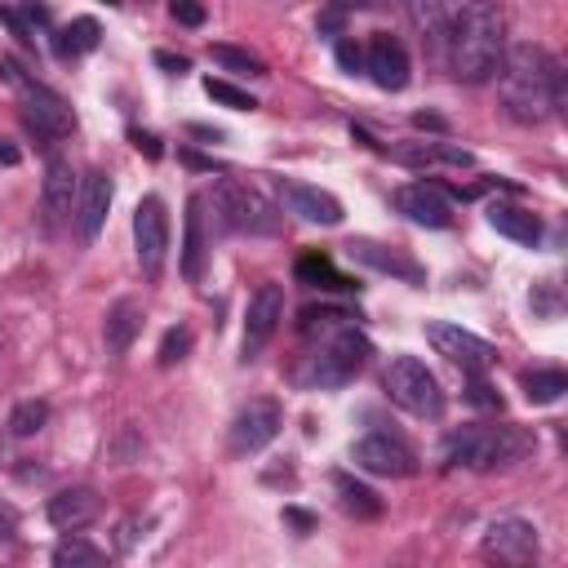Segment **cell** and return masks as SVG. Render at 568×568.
Wrapping results in <instances>:
<instances>
[{
	"mask_svg": "<svg viewBox=\"0 0 568 568\" xmlns=\"http://www.w3.org/2000/svg\"><path fill=\"white\" fill-rule=\"evenodd\" d=\"M497 93L510 120L541 124L564 111V67L541 44H510L497 67Z\"/></svg>",
	"mask_w": 568,
	"mask_h": 568,
	"instance_id": "cell-1",
	"label": "cell"
},
{
	"mask_svg": "<svg viewBox=\"0 0 568 568\" xmlns=\"http://www.w3.org/2000/svg\"><path fill=\"white\" fill-rule=\"evenodd\" d=\"M506 53V22L497 4H457L444 36V67L457 84H484Z\"/></svg>",
	"mask_w": 568,
	"mask_h": 568,
	"instance_id": "cell-2",
	"label": "cell"
},
{
	"mask_svg": "<svg viewBox=\"0 0 568 568\" xmlns=\"http://www.w3.org/2000/svg\"><path fill=\"white\" fill-rule=\"evenodd\" d=\"M532 453V435L515 422L488 426V422H470L462 430L448 435L444 444V462L448 466H466V470H497V466H515Z\"/></svg>",
	"mask_w": 568,
	"mask_h": 568,
	"instance_id": "cell-3",
	"label": "cell"
},
{
	"mask_svg": "<svg viewBox=\"0 0 568 568\" xmlns=\"http://www.w3.org/2000/svg\"><path fill=\"white\" fill-rule=\"evenodd\" d=\"M373 355V342L359 333V328H342V333H328L320 337V346L311 355L297 359L293 368V382L306 386V390H333V386H346Z\"/></svg>",
	"mask_w": 568,
	"mask_h": 568,
	"instance_id": "cell-4",
	"label": "cell"
},
{
	"mask_svg": "<svg viewBox=\"0 0 568 568\" xmlns=\"http://www.w3.org/2000/svg\"><path fill=\"white\" fill-rule=\"evenodd\" d=\"M382 390L390 395V404H399L413 417H426V422L444 417V390L417 355H395L382 373Z\"/></svg>",
	"mask_w": 568,
	"mask_h": 568,
	"instance_id": "cell-5",
	"label": "cell"
},
{
	"mask_svg": "<svg viewBox=\"0 0 568 568\" xmlns=\"http://www.w3.org/2000/svg\"><path fill=\"white\" fill-rule=\"evenodd\" d=\"M213 209L231 231H248V235H271L280 231V213L266 195H257L253 186L240 182H217L213 186Z\"/></svg>",
	"mask_w": 568,
	"mask_h": 568,
	"instance_id": "cell-6",
	"label": "cell"
},
{
	"mask_svg": "<svg viewBox=\"0 0 568 568\" xmlns=\"http://www.w3.org/2000/svg\"><path fill=\"white\" fill-rule=\"evenodd\" d=\"M18 98H22V124H27L36 138L58 142V138H67V133L75 129L71 102H67L62 93H53L49 84H40V80L27 75V80L18 84Z\"/></svg>",
	"mask_w": 568,
	"mask_h": 568,
	"instance_id": "cell-7",
	"label": "cell"
},
{
	"mask_svg": "<svg viewBox=\"0 0 568 568\" xmlns=\"http://www.w3.org/2000/svg\"><path fill=\"white\" fill-rule=\"evenodd\" d=\"M133 248H138V266L146 280H155L164 271L169 257V209L160 195H142L133 209Z\"/></svg>",
	"mask_w": 568,
	"mask_h": 568,
	"instance_id": "cell-8",
	"label": "cell"
},
{
	"mask_svg": "<svg viewBox=\"0 0 568 568\" xmlns=\"http://www.w3.org/2000/svg\"><path fill=\"white\" fill-rule=\"evenodd\" d=\"M537 528L528 519H493L484 528V541H479V555L493 564V568H532L537 559Z\"/></svg>",
	"mask_w": 568,
	"mask_h": 568,
	"instance_id": "cell-9",
	"label": "cell"
},
{
	"mask_svg": "<svg viewBox=\"0 0 568 568\" xmlns=\"http://www.w3.org/2000/svg\"><path fill=\"white\" fill-rule=\"evenodd\" d=\"M426 342L435 346V355H444L448 364H457L462 373H484L493 359H497V346L475 337L470 328L462 324H448V320H430L426 324Z\"/></svg>",
	"mask_w": 568,
	"mask_h": 568,
	"instance_id": "cell-10",
	"label": "cell"
},
{
	"mask_svg": "<svg viewBox=\"0 0 568 568\" xmlns=\"http://www.w3.org/2000/svg\"><path fill=\"white\" fill-rule=\"evenodd\" d=\"M351 462L368 475H386V479H408L417 475V453L399 439V435H386V430H373L364 439L351 444Z\"/></svg>",
	"mask_w": 568,
	"mask_h": 568,
	"instance_id": "cell-11",
	"label": "cell"
},
{
	"mask_svg": "<svg viewBox=\"0 0 568 568\" xmlns=\"http://www.w3.org/2000/svg\"><path fill=\"white\" fill-rule=\"evenodd\" d=\"M280 426H284V413H280L275 399H248V404L231 417L226 444H231V453L248 457V453H262V448L280 435Z\"/></svg>",
	"mask_w": 568,
	"mask_h": 568,
	"instance_id": "cell-12",
	"label": "cell"
},
{
	"mask_svg": "<svg viewBox=\"0 0 568 568\" xmlns=\"http://www.w3.org/2000/svg\"><path fill=\"white\" fill-rule=\"evenodd\" d=\"M280 320H284V288L257 284V293L248 297V311H244V359L262 355V346L275 337Z\"/></svg>",
	"mask_w": 568,
	"mask_h": 568,
	"instance_id": "cell-13",
	"label": "cell"
},
{
	"mask_svg": "<svg viewBox=\"0 0 568 568\" xmlns=\"http://www.w3.org/2000/svg\"><path fill=\"white\" fill-rule=\"evenodd\" d=\"M75 191H80L75 169H71L62 155H49V164H44V191H40L44 226H49V231H58L62 222L75 217Z\"/></svg>",
	"mask_w": 568,
	"mask_h": 568,
	"instance_id": "cell-14",
	"label": "cell"
},
{
	"mask_svg": "<svg viewBox=\"0 0 568 568\" xmlns=\"http://www.w3.org/2000/svg\"><path fill=\"white\" fill-rule=\"evenodd\" d=\"M106 209H111V178L102 169H89L80 178V191H75V235L80 244H93L102 222H106Z\"/></svg>",
	"mask_w": 568,
	"mask_h": 568,
	"instance_id": "cell-15",
	"label": "cell"
},
{
	"mask_svg": "<svg viewBox=\"0 0 568 568\" xmlns=\"http://www.w3.org/2000/svg\"><path fill=\"white\" fill-rule=\"evenodd\" d=\"M275 191H280L284 209H288V213H297L302 222H315V226H337V222H342V200H337V195H328V191H320V186H311V182L280 178V182H275Z\"/></svg>",
	"mask_w": 568,
	"mask_h": 568,
	"instance_id": "cell-16",
	"label": "cell"
},
{
	"mask_svg": "<svg viewBox=\"0 0 568 568\" xmlns=\"http://www.w3.org/2000/svg\"><path fill=\"white\" fill-rule=\"evenodd\" d=\"M364 71H368V80L377 89H390V93L404 89L408 84V53H404V44L390 31H373V40L364 49Z\"/></svg>",
	"mask_w": 568,
	"mask_h": 568,
	"instance_id": "cell-17",
	"label": "cell"
},
{
	"mask_svg": "<svg viewBox=\"0 0 568 568\" xmlns=\"http://www.w3.org/2000/svg\"><path fill=\"white\" fill-rule=\"evenodd\" d=\"M395 209H399L408 222L430 226V231H444V226L453 222V209H448V200L439 195L435 182H404V186L395 191Z\"/></svg>",
	"mask_w": 568,
	"mask_h": 568,
	"instance_id": "cell-18",
	"label": "cell"
},
{
	"mask_svg": "<svg viewBox=\"0 0 568 568\" xmlns=\"http://www.w3.org/2000/svg\"><path fill=\"white\" fill-rule=\"evenodd\" d=\"M390 160L408 164V169H435V164H448V169H470L475 155L457 142H439V138H413V142H399V146H386Z\"/></svg>",
	"mask_w": 568,
	"mask_h": 568,
	"instance_id": "cell-19",
	"label": "cell"
},
{
	"mask_svg": "<svg viewBox=\"0 0 568 568\" xmlns=\"http://www.w3.org/2000/svg\"><path fill=\"white\" fill-rule=\"evenodd\" d=\"M102 515V497L93 488H62L58 497H49V524L58 532H80Z\"/></svg>",
	"mask_w": 568,
	"mask_h": 568,
	"instance_id": "cell-20",
	"label": "cell"
},
{
	"mask_svg": "<svg viewBox=\"0 0 568 568\" xmlns=\"http://www.w3.org/2000/svg\"><path fill=\"white\" fill-rule=\"evenodd\" d=\"M346 253H351L355 262L382 271V275H395V280H408V284H422V280H426V271H422L408 253H399V248H390V244H377V240H351Z\"/></svg>",
	"mask_w": 568,
	"mask_h": 568,
	"instance_id": "cell-21",
	"label": "cell"
},
{
	"mask_svg": "<svg viewBox=\"0 0 568 568\" xmlns=\"http://www.w3.org/2000/svg\"><path fill=\"white\" fill-rule=\"evenodd\" d=\"M204 262H209V235H204V195L186 200V217H182V275L191 284L204 280Z\"/></svg>",
	"mask_w": 568,
	"mask_h": 568,
	"instance_id": "cell-22",
	"label": "cell"
},
{
	"mask_svg": "<svg viewBox=\"0 0 568 568\" xmlns=\"http://www.w3.org/2000/svg\"><path fill=\"white\" fill-rule=\"evenodd\" d=\"M488 226L497 231V235H506V240H515V244H537L541 240V217L532 213V209H524V204H488Z\"/></svg>",
	"mask_w": 568,
	"mask_h": 568,
	"instance_id": "cell-23",
	"label": "cell"
},
{
	"mask_svg": "<svg viewBox=\"0 0 568 568\" xmlns=\"http://www.w3.org/2000/svg\"><path fill=\"white\" fill-rule=\"evenodd\" d=\"M293 275H297V284H306V288H324V293H351V288H359V284H355L351 275H342V271L333 266V257L320 253V248L302 253V257L293 262Z\"/></svg>",
	"mask_w": 568,
	"mask_h": 568,
	"instance_id": "cell-24",
	"label": "cell"
},
{
	"mask_svg": "<svg viewBox=\"0 0 568 568\" xmlns=\"http://www.w3.org/2000/svg\"><path fill=\"white\" fill-rule=\"evenodd\" d=\"M138 328H142V311H138V302L120 297V302L106 311V320H102V342H106V355H124V351L133 346Z\"/></svg>",
	"mask_w": 568,
	"mask_h": 568,
	"instance_id": "cell-25",
	"label": "cell"
},
{
	"mask_svg": "<svg viewBox=\"0 0 568 568\" xmlns=\"http://www.w3.org/2000/svg\"><path fill=\"white\" fill-rule=\"evenodd\" d=\"M355 324H359V311L333 306V302H320V306H302L297 311V328L306 337H328V333H342V328H355Z\"/></svg>",
	"mask_w": 568,
	"mask_h": 568,
	"instance_id": "cell-26",
	"label": "cell"
},
{
	"mask_svg": "<svg viewBox=\"0 0 568 568\" xmlns=\"http://www.w3.org/2000/svg\"><path fill=\"white\" fill-rule=\"evenodd\" d=\"M333 488H337V506H342L346 515H355V519H377V515H382V497H377L368 484H359L355 475L337 470V475H333Z\"/></svg>",
	"mask_w": 568,
	"mask_h": 568,
	"instance_id": "cell-27",
	"label": "cell"
},
{
	"mask_svg": "<svg viewBox=\"0 0 568 568\" xmlns=\"http://www.w3.org/2000/svg\"><path fill=\"white\" fill-rule=\"evenodd\" d=\"M98 36H102L98 18H71V22L53 36V53H58V58H80V53L98 49Z\"/></svg>",
	"mask_w": 568,
	"mask_h": 568,
	"instance_id": "cell-28",
	"label": "cell"
},
{
	"mask_svg": "<svg viewBox=\"0 0 568 568\" xmlns=\"http://www.w3.org/2000/svg\"><path fill=\"white\" fill-rule=\"evenodd\" d=\"M519 386H524L528 404H555L568 390V373L564 368H532V373L519 377Z\"/></svg>",
	"mask_w": 568,
	"mask_h": 568,
	"instance_id": "cell-29",
	"label": "cell"
},
{
	"mask_svg": "<svg viewBox=\"0 0 568 568\" xmlns=\"http://www.w3.org/2000/svg\"><path fill=\"white\" fill-rule=\"evenodd\" d=\"M53 568H111L106 555L84 537H62L53 550Z\"/></svg>",
	"mask_w": 568,
	"mask_h": 568,
	"instance_id": "cell-30",
	"label": "cell"
},
{
	"mask_svg": "<svg viewBox=\"0 0 568 568\" xmlns=\"http://www.w3.org/2000/svg\"><path fill=\"white\" fill-rule=\"evenodd\" d=\"M209 58H213L217 67H226L231 75H266L262 58L248 53V49H240V44H209Z\"/></svg>",
	"mask_w": 568,
	"mask_h": 568,
	"instance_id": "cell-31",
	"label": "cell"
},
{
	"mask_svg": "<svg viewBox=\"0 0 568 568\" xmlns=\"http://www.w3.org/2000/svg\"><path fill=\"white\" fill-rule=\"evenodd\" d=\"M44 422H49V404H44V399H22V404H13V413H9V430H13L18 439L40 435Z\"/></svg>",
	"mask_w": 568,
	"mask_h": 568,
	"instance_id": "cell-32",
	"label": "cell"
},
{
	"mask_svg": "<svg viewBox=\"0 0 568 568\" xmlns=\"http://www.w3.org/2000/svg\"><path fill=\"white\" fill-rule=\"evenodd\" d=\"M204 93H209L213 102L231 106V111H257V98H253L248 89H240V84L222 80V75H209V80H204Z\"/></svg>",
	"mask_w": 568,
	"mask_h": 568,
	"instance_id": "cell-33",
	"label": "cell"
},
{
	"mask_svg": "<svg viewBox=\"0 0 568 568\" xmlns=\"http://www.w3.org/2000/svg\"><path fill=\"white\" fill-rule=\"evenodd\" d=\"M186 351H191V328H169L164 337H160V364L164 368H173V364H182L186 359Z\"/></svg>",
	"mask_w": 568,
	"mask_h": 568,
	"instance_id": "cell-34",
	"label": "cell"
},
{
	"mask_svg": "<svg viewBox=\"0 0 568 568\" xmlns=\"http://www.w3.org/2000/svg\"><path fill=\"white\" fill-rule=\"evenodd\" d=\"M466 399H470L475 408H501V395L484 382V373H466Z\"/></svg>",
	"mask_w": 568,
	"mask_h": 568,
	"instance_id": "cell-35",
	"label": "cell"
},
{
	"mask_svg": "<svg viewBox=\"0 0 568 568\" xmlns=\"http://www.w3.org/2000/svg\"><path fill=\"white\" fill-rule=\"evenodd\" d=\"M169 18H173V22H182V27H204V18H209V13H204V4L173 0V4H169Z\"/></svg>",
	"mask_w": 568,
	"mask_h": 568,
	"instance_id": "cell-36",
	"label": "cell"
},
{
	"mask_svg": "<svg viewBox=\"0 0 568 568\" xmlns=\"http://www.w3.org/2000/svg\"><path fill=\"white\" fill-rule=\"evenodd\" d=\"M337 67H342V71H351V75H355V71H364V49H359L351 36H342V40H337Z\"/></svg>",
	"mask_w": 568,
	"mask_h": 568,
	"instance_id": "cell-37",
	"label": "cell"
},
{
	"mask_svg": "<svg viewBox=\"0 0 568 568\" xmlns=\"http://www.w3.org/2000/svg\"><path fill=\"white\" fill-rule=\"evenodd\" d=\"M133 453H142V435H138L133 426H124V430H120V439L111 444V457L124 466V462H133Z\"/></svg>",
	"mask_w": 568,
	"mask_h": 568,
	"instance_id": "cell-38",
	"label": "cell"
},
{
	"mask_svg": "<svg viewBox=\"0 0 568 568\" xmlns=\"http://www.w3.org/2000/svg\"><path fill=\"white\" fill-rule=\"evenodd\" d=\"M129 142H133V146H138L146 160H160V155H164L160 138H155V133H146V129H129Z\"/></svg>",
	"mask_w": 568,
	"mask_h": 568,
	"instance_id": "cell-39",
	"label": "cell"
},
{
	"mask_svg": "<svg viewBox=\"0 0 568 568\" xmlns=\"http://www.w3.org/2000/svg\"><path fill=\"white\" fill-rule=\"evenodd\" d=\"M155 67H164L169 75H182V71L191 67V62H186L182 53H169V49H160V53H155Z\"/></svg>",
	"mask_w": 568,
	"mask_h": 568,
	"instance_id": "cell-40",
	"label": "cell"
},
{
	"mask_svg": "<svg viewBox=\"0 0 568 568\" xmlns=\"http://www.w3.org/2000/svg\"><path fill=\"white\" fill-rule=\"evenodd\" d=\"M413 124H417V129H430V133H448V120H444V115H435V111H417V115H413Z\"/></svg>",
	"mask_w": 568,
	"mask_h": 568,
	"instance_id": "cell-41",
	"label": "cell"
},
{
	"mask_svg": "<svg viewBox=\"0 0 568 568\" xmlns=\"http://www.w3.org/2000/svg\"><path fill=\"white\" fill-rule=\"evenodd\" d=\"M182 164H191L200 173H222V164H213V155H195V151H182Z\"/></svg>",
	"mask_w": 568,
	"mask_h": 568,
	"instance_id": "cell-42",
	"label": "cell"
},
{
	"mask_svg": "<svg viewBox=\"0 0 568 568\" xmlns=\"http://www.w3.org/2000/svg\"><path fill=\"white\" fill-rule=\"evenodd\" d=\"M138 528H146V524H142V519H124V524H120V537H115V546H120V550H129V546L138 541Z\"/></svg>",
	"mask_w": 568,
	"mask_h": 568,
	"instance_id": "cell-43",
	"label": "cell"
},
{
	"mask_svg": "<svg viewBox=\"0 0 568 568\" xmlns=\"http://www.w3.org/2000/svg\"><path fill=\"white\" fill-rule=\"evenodd\" d=\"M0 80H4V84H13V89H18V84H22V80H27V75H22V67H18V62H9V58H4V53H0Z\"/></svg>",
	"mask_w": 568,
	"mask_h": 568,
	"instance_id": "cell-44",
	"label": "cell"
},
{
	"mask_svg": "<svg viewBox=\"0 0 568 568\" xmlns=\"http://www.w3.org/2000/svg\"><path fill=\"white\" fill-rule=\"evenodd\" d=\"M342 22H346V13H342V9H324L315 27H320V31H342Z\"/></svg>",
	"mask_w": 568,
	"mask_h": 568,
	"instance_id": "cell-45",
	"label": "cell"
},
{
	"mask_svg": "<svg viewBox=\"0 0 568 568\" xmlns=\"http://www.w3.org/2000/svg\"><path fill=\"white\" fill-rule=\"evenodd\" d=\"M284 519H288V524H293V528H302V532H311V528H315V519H311V515H306V510H293V506H288V510H284Z\"/></svg>",
	"mask_w": 568,
	"mask_h": 568,
	"instance_id": "cell-46",
	"label": "cell"
},
{
	"mask_svg": "<svg viewBox=\"0 0 568 568\" xmlns=\"http://www.w3.org/2000/svg\"><path fill=\"white\" fill-rule=\"evenodd\" d=\"M191 138H204V142H222V129H209V124H186Z\"/></svg>",
	"mask_w": 568,
	"mask_h": 568,
	"instance_id": "cell-47",
	"label": "cell"
},
{
	"mask_svg": "<svg viewBox=\"0 0 568 568\" xmlns=\"http://www.w3.org/2000/svg\"><path fill=\"white\" fill-rule=\"evenodd\" d=\"M13 528H18V524H13V510L0 506V541H13Z\"/></svg>",
	"mask_w": 568,
	"mask_h": 568,
	"instance_id": "cell-48",
	"label": "cell"
},
{
	"mask_svg": "<svg viewBox=\"0 0 568 568\" xmlns=\"http://www.w3.org/2000/svg\"><path fill=\"white\" fill-rule=\"evenodd\" d=\"M0 164H18V146H9V142H0Z\"/></svg>",
	"mask_w": 568,
	"mask_h": 568,
	"instance_id": "cell-49",
	"label": "cell"
}]
</instances>
